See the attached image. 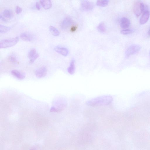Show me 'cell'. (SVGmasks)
Listing matches in <instances>:
<instances>
[{
    "label": "cell",
    "mask_w": 150,
    "mask_h": 150,
    "mask_svg": "<svg viewBox=\"0 0 150 150\" xmlns=\"http://www.w3.org/2000/svg\"><path fill=\"white\" fill-rule=\"evenodd\" d=\"M113 100V98L111 96L103 95L89 100L86 104L90 107H97L109 105Z\"/></svg>",
    "instance_id": "1"
},
{
    "label": "cell",
    "mask_w": 150,
    "mask_h": 150,
    "mask_svg": "<svg viewBox=\"0 0 150 150\" xmlns=\"http://www.w3.org/2000/svg\"><path fill=\"white\" fill-rule=\"evenodd\" d=\"M19 40L18 37L2 40L0 42V48H5L13 46L17 44Z\"/></svg>",
    "instance_id": "2"
},
{
    "label": "cell",
    "mask_w": 150,
    "mask_h": 150,
    "mask_svg": "<svg viewBox=\"0 0 150 150\" xmlns=\"http://www.w3.org/2000/svg\"><path fill=\"white\" fill-rule=\"evenodd\" d=\"M133 10L137 17L148 10L146 5L140 1H136L133 6Z\"/></svg>",
    "instance_id": "3"
},
{
    "label": "cell",
    "mask_w": 150,
    "mask_h": 150,
    "mask_svg": "<svg viewBox=\"0 0 150 150\" xmlns=\"http://www.w3.org/2000/svg\"><path fill=\"white\" fill-rule=\"evenodd\" d=\"M141 49V46L138 45L133 44L131 45L126 50L125 56L128 57L138 52Z\"/></svg>",
    "instance_id": "4"
},
{
    "label": "cell",
    "mask_w": 150,
    "mask_h": 150,
    "mask_svg": "<svg viewBox=\"0 0 150 150\" xmlns=\"http://www.w3.org/2000/svg\"><path fill=\"white\" fill-rule=\"evenodd\" d=\"M94 7L93 4L88 1H83L81 3L80 9L82 11H88L92 10Z\"/></svg>",
    "instance_id": "5"
},
{
    "label": "cell",
    "mask_w": 150,
    "mask_h": 150,
    "mask_svg": "<svg viewBox=\"0 0 150 150\" xmlns=\"http://www.w3.org/2000/svg\"><path fill=\"white\" fill-rule=\"evenodd\" d=\"M73 23V21L70 17H66L61 23L60 27L63 30H66L70 27Z\"/></svg>",
    "instance_id": "6"
},
{
    "label": "cell",
    "mask_w": 150,
    "mask_h": 150,
    "mask_svg": "<svg viewBox=\"0 0 150 150\" xmlns=\"http://www.w3.org/2000/svg\"><path fill=\"white\" fill-rule=\"evenodd\" d=\"M11 73L13 76L20 80L23 79L26 77L24 73L18 70H12Z\"/></svg>",
    "instance_id": "7"
},
{
    "label": "cell",
    "mask_w": 150,
    "mask_h": 150,
    "mask_svg": "<svg viewBox=\"0 0 150 150\" xmlns=\"http://www.w3.org/2000/svg\"><path fill=\"white\" fill-rule=\"evenodd\" d=\"M47 74V69L46 68L43 67L37 70L35 72L37 77L39 78H42L45 77Z\"/></svg>",
    "instance_id": "8"
},
{
    "label": "cell",
    "mask_w": 150,
    "mask_h": 150,
    "mask_svg": "<svg viewBox=\"0 0 150 150\" xmlns=\"http://www.w3.org/2000/svg\"><path fill=\"white\" fill-rule=\"evenodd\" d=\"M149 16V12L147 10L144 12L142 14L140 20V24H145L148 21Z\"/></svg>",
    "instance_id": "9"
},
{
    "label": "cell",
    "mask_w": 150,
    "mask_h": 150,
    "mask_svg": "<svg viewBox=\"0 0 150 150\" xmlns=\"http://www.w3.org/2000/svg\"><path fill=\"white\" fill-rule=\"evenodd\" d=\"M54 50L57 53L64 56H67L69 54L68 50L64 48L56 47Z\"/></svg>",
    "instance_id": "10"
},
{
    "label": "cell",
    "mask_w": 150,
    "mask_h": 150,
    "mask_svg": "<svg viewBox=\"0 0 150 150\" xmlns=\"http://www.w3.org/2000/svg\"><path fill=\"white\" fill-rule=\"evenodd\" d=\"M120 24L121 28L125 29L129 27L130 24V22L127 18L124 17L121 19Z\"/></svg>",
    "instance_id": "11"
},
{
    "label": "cell",
    "mask_w": 150,
    "mask_h": 150,
    "mask_svg": "<svg viewBox=\"0 0 150 150\" xmlns=\"http://www.w3.org/2000/svg\"><path fill=\"white\" fill-rule=\"evenodd\" d=\"M21 38L23 41H31L34 39L33 36L29 33H23L20 35Z\"/></svg>",
    "instance_id": "12"
},
{
    "label": "cell",
    "mask_w": 150,
    "mask_h": 150,
    "mask_svg": "<svg viewBox=\"0 0 150 150\" xmlns=\"http://www.w3.org/2000/svg\"><path fill=\"white\" fill-rule=\"evenodd\" d=\"M40 3L43 7L45 10H48L52 7V3L49 0H41Z\"/></svg>",
    "instance_id": "13"
},
{
    "label": "cell",
    "mask_w": 150,
    "mask_h": 150,
    "mask_svg": "<svg viewBox=\"0 0 150 150\" xmlns=\"http://www.w3.org/2000/svg\"><path fill=\"white\" fill-rule=\"evenodd\" d=\"M75 71V61L73 59L71 60L70 66L68 69L69 73L71 75H73Z\"/></svg>",
    "instance_id": "14"
},
{
    "label": "cell",
    "mask_w": 150,
    "mask_h": 150,
    "mask_svg": "<svg viewBox=\"0 0 150 150\" xmlns=\"http://www.w3.org/2000/svg\"><path fill=\"white\" fill-rule=\"evenodd\" d=\"M3 15L5 18L8 19H11L13 16L12 11L9 9H5L3 12Z\"/></svg>",
    "instance_id": "15"
},
{
    "label": "cell",
    "mask_w": 150,
    "mask_h": 150,
    "mask_svg": "<svg viewBox=\"0 0 150 150\" xmlns=\"http://www.w3.org/2000/svg\"><path fill=\"white\" fill-rule=\"evenodd\" d=\"M49 30L52 34L54 36L57 37L60 34V32L58 30L53 26H50L49 27Z\"/></svg>",
    "instance_id": "16"
},
{
    "label": "cell",
    "mask_w": 150,
    "mask_h": 150,
    "mask_svg": "<svg viewBox=\"0 0 150 150\" xmlns=\"http://www.w3.org/2000/svg\"><path fill=\"white\" fill-rule=\"evenodd\" d=\"M109 1L108 0H101V1H98L96 2V5L97 6L105 7L108 5L109 4Z\"/></svg>",
    "instance_id": "17"
},
{
    "label": "cell",
    "mask_w": 150,
    "mask_h": 150,
    "mask_svg": "<svg viewBox=\"0 0 150 150\" xmlns=\"http://www.w3.org/2000/svg\"><path fill=\"white\" fill-rule=\"evenodd\" d=\"M97 29L99 32L101 33H104L106 31V26L103 23H101L99 24Z\"/></svg>",
    "instance_id": "18"
},
{
    "label": "cell",
    "mask_w": 150,
    "mask_h": 150,
    "mask_svg": "<svg viewBox=\"0 0 150 150\" xmlns=\"http://www.w3.org/2000/svg\"><path fill=\"white\" fill-rule=\"evenodd\" d=\"M11 28L3 25H0V33H5L10 30Z\"/></svg>",
    "instance_id": "19"
},
{
    "label": "cell",
    "mask_w": 150,
    "mask_h": 150,
    "mask_svg": "<svg viewBox=\"0 0 150 150\" xmlns=\"http://www.w3.org/2000/svg\"><path fill=\"white\" fill-rule=\"evenodd\" d=\"M37 53L36 50L35 49H32L29 52L28 54V57L30 60L34 57Z\"/></svg>",
    "instance_id": "20"
},
{
    "label": "cell",
    "mask_w": 150,
    "mask_h": 150,
    "mask_svg": "<svg viewBox=\"0 0 150 150\" xmlns=\"http://www.w3.org/2000/svg\"><path fill=\"white\" fill-rule=\"evenodd\" d=\"M8 59L10 61L14 64H17L18 62L16 58L13 56H9Z\"/></svg>",
    "instance_id": "21"
},
{
    "label": "cell",
    "mask_w": 150,
    "mask_h": 150,
    "mask_svg": "<svg viewBox=\"0 0 150 150\" xmlns=\"http://www.w3.org/2000/svg\"><path fill=\"white\" fill-rule=\"evenodd\" d=\"M132 32V31L131 30L128 29H124L121 31V34L124 35H129Z\"/></svg>",
    "instance_id": "22"
},
{
    "label": "cell",
    "mask_w": 150,
    "mask_h": 150,
    "mask_svg": "<svg viewBox=\"0 0 150 150\" xmlns=\"http://www.w3.org/2000/svg\"><path fill=\"white\" fill-rule=\"evenodd\" d=\"M39 55L38 53H37L36 55L34 57L30 60V63H32L34 62L39 57Z\"/></svg>",
    "instance_id": "23"
},
{
    "label": "cell",
    "mask_w": 150,
    "mask_h": 150,
    "mask_svg": "<svg viewBox=\"0 0 150 150\" xmlns=\"http://www.w3.org/2000/svg\"><path fill=\"white\" fill-rule=\"evenodd\" d=\"M22 11V9L19 6H17L15 9V12L16 14H19Z\"/></svg>",
    "instance_id": "24"
},
{
    "label": "cell",
    "mask_w": 150,
    "mask_h": 150,
    "mask_svg": "<svg viewBox=\"0 0 150 150\" xmlns=\"http://www.w3.org/2000/svg\"><path fill=\"white\" fill-rule=\"evenodd\" d=\"M51 112H60L61 111L55 107H52L50 110Z\"/></svg>",
    "instance_id": "25"
},
{
    "label": "cell",
    "mask_w": 150,
    "mask_h": 150,
    "mask_svg": "<svg viewBox=\"0 0 150 150\" xmlns=\"http://www.w3.org/2000/svg\"><path fill=\"white\" fill-rule=\"evenodd\" d=\"M36 7L37 9V10H40L41 9V5L39 2H37L36 3Z\"/></svg>",
    "instance_id": "26"
},
{
    "label": "cell",
    "mask_w": 150,
    "mask_h": 150,
    "mask_svg": "<svg viewBox=\"0 0 150 150\" xmlns=\"http://www.w3.org/2000/svg\"><path fill=\"white\" fill-rule=\"evenodd\" d=\"M0 19L3 21L4 22H7V20L1 14L0 15Z\"/></svg>",
    "instance_id": "27"
},
{
    "label": "cell",
    "mask_w": 150,
    "mask_h": 150,
    "mask_svg": "<svg viewBox=\"0 0 150 150\" xmlns=\"http://www.w3.org/2000/svg\"><path fill=\"white\" fill-rule=\"evenodd\" d=\"M75 29L76 28H75V27H74L73 28H72V29H71V31H74L75 30Z\"/></svg>",
    "instance_id": "28"
},
{
    "label": "cell",
    "mask_w": 150,
    "mask_h": 150,
    "mask_svg": "<svg viewBox=\"0 0 150 150\" xmlns=\"http://www.w3.org/2000/svg\"><path fill=\"white\" fill-rule=\"evenodd\" d=\"M148 35H149V36H150V29L149 30V31L148 32Z\"/></svg>",
    "instance_id": "29"
},
{
    "label": "cell",
    "mask_w": 150,
    "mask_h": 150,
    "mask_svg": "<svg viewBox=\"0 0 150 150\" xmlns=\"http://www.w3.org/2000/svg\"></svg>",
    "instance_id": "30"
}]
</instances>
